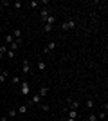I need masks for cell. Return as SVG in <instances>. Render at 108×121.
Wrapping results in <instances>:
<instances>
[{
	"label": "cell",
	"mask_w": 108,
	"mask_h": 121,
	"mask_svg": "<svg viewBox=\"0 0 108 121\" xmlns=\"http://www.w3.org/2000/svg\"><path fill=\"white\" fill-rule=\"evenodd\" d=\"M56 45H58L56 42H51V43H47L45 49H43V52H45V54H47V52H52V51L56 49Z\"/></svg>",
	"instance_id": "cell-6"
},
{
	"label": "cell",
	"mask_w": 108,
	"mask_h": 121,
	"mask_svg": "<svg viewBox=\"0 0 108 121\" xmlns=\"http://www.w3.org/2000/svg\"><path fill=\"white\" fill-rule=\"evenodd\" d=\"M22 72H24V74H29V72H31V61L29 60L22 61Z\"/></svg>",
	"instance_id": "cell-4"
},
{
	"label": "cell",
	"mask_w": 108,
	"mask_h": 121,
	"mask_svg": "<svg viewBox=\"0 0 108 121\" xmlns=\"http://www.w3.org/2000/svg\"><path fill=\"white\" fill-rule=\"evenodd\" d=\"M31 9H38V7H40V5H47V2L45 0H43V2H36V0H31Z\"/></svg>",
	"instance_id": "cell-8"
},
{
	"label": "cell",
	"mask_w": 108,
	"mask_h": 121,
	"mask_svg": "<svg viewBox=\"0 0 108 121\" xmlns=\"http://www.w3.org/2000/svg\"><path fill=\"white\" fill-rule=\"evenodd\" d=\"M36 94H38V96H40V98H45L47 94H49V87H40Z\"/></svg>",
	"instance_id": "cell-7"
},
{
	"label": "cell",
	"mask_w": 108,
	"mask_h": 121,
	"mask_svg": "<svg viewBox=\"0 0 108 121\" xmlns=\"http://www.w3.org/2000/svg\"><path fill=\"white\" fill-rule=\"evenodd\" d=\"M18 45H20L18 42H13V43L9 45V49H11V51H16V49H18Z\"/></svg>",
	"instance_id": "cell-21"
},
{
	"label": "cell",
	"mask_w": 108,
	"mask_h": 121,
	"mask_svg": "<svg viewBox=\"0 0 108 121\" xmlns=\"http://www.w3.org/2000/svg\"><path fill=\"white\" fill-rule=\"evenodd\" d=\"M74 27H76V20H67L61 24V31H70Z\"/></svg>",
	"instance_id": "cell-2"
},
{
	"label": "cell",
	"mask_w": 108,
	"mask_h": 121,
	"mask_svg": "<svg viewBox=\"0 0 108 121\" xmlns=\"http://www.w3.org/2000/svg\"><path fill=\"white\" fill-rule=\"evenodd\" d=\"M2 9H4V5H0V13H2Z\"/></svg>",
	"instance_id": "cell-28"
},
{
	"label": "cell",
	"mask_w": 108,
	"mask_h": 121,
	"mask_svg": "<svg viewBox=\"0 0 108 121\" xmlns=\"http://www.w3.org/2000/svg\"><path fill=\"white\" fill-rule=\"evenodd\" d=\"M20 78H18V76H15V78H11V83H13V85H20Z\"/></svg>",
	"instance_id": "cell-19"
},
{
	"label": "cell",
	"mask_w": 108,
	"mask_h": 121,
	"mask_svg": "<svg viewBox=\"0 0 108 121\" xmlns=\"http://www.w3.org/2000/svg\"><path fill=\"white\" fill-rule=\"evenodd\" d=\"M40 108H41L43 112H49V107H47V105H41V103H40Z\"/></svg>",
	"instance_id": "cell-25"
},
{
	"label": "cell",
	"mask_w": 108,
	"mask_h": 121,
	"mask_svg": "<svg viewBox=\"0 0 108 121\" xmlns=\"http://www.w3.org/2000/svg\"><path fill=\"white\" fill-rule=\"evenodd\" d=\"M0 74H2V69H0Z\"/></svg>",
	"instance_id": "cell-29"
},
{
	"label": "cell",
	"mask_w": 108,
	"mask_h": 121,
	"mask_svg": "<svg viewBox=\"0 0 108 121\" xmlns=\"http://www.w3.org/2000/svg\"><path fill=\"white\" fill-rule=\"evenodd\" d=\"M65 121H76V119H72V117H67V119H65Z\"/></svg>",
	"instance_id": "cell-27"
},
{
	"label": "cell",
	"mask_w": 108,
	"mask_h": 121,
	"mask_svg": "<svg viewBox=\"0 0 108 121\" xmlns=\"http://www.w3.org/2000/svg\"><path fill=\"white\" fill-rule=\"evenodd\" d=\"M40 101H41V98L38 96V94H32L31 99L27 101V107H31V105H40Z\"/></svg>",
	"instance_id": "cell-3"
},
{
	"label": "cell",
	"mask_w": 108,
	"mask_h": 121,
	"mask_svg": "<svg viewBox=\"0 0 108 121\" xmlns=\"http://www.w3.org/2000/svg\"><path fill=\"white\" fill-rule=\"evenodd\" d=\"M49 15H51V13H49V9H47V7H43V9L40 11V16H41V20H45V18H47Z\"/></svg>",
	"instance_id": "cell-11"
},
{
	"label": "cell",
	"mask_w": 108,
	"mask_h": 121,
	"mask_svg": "<svg viewBox=\"0 0 108 121\" xmlns=\"http://www.w3.org/2000/svg\"><path fill=\"white\" fill-rule=\"evenodd\" d=\"M43 24L54 25V24H56V16H54V15H49V16H47V18H45V20H43Z\"/></svg>",
	"instance_id": "cell-9"
},
{
	"label": "cell",
	"mask_w": 108,
	"mask_h": 121,
	"mask_svg": "<svg viewBox=\"0 0 108 121\" xmlns=\"http://www.w3.org/2000/svg\"><path fill=\"white\" fill-rule=\"evenodd\" d=\"M13 42H15V38H13V35H5V38H4V43L7 47L11 45V43H13Z\"/></svg>",
	"instance_id": "cell-10"
},
{
	"label": "cell",
	"mask_w": 108,
	"mask_h": 121,
	"mask_svg": "<svg viewBox=\"0 0 108 121\" xmlns=\"http://www.w3.org/2000/svg\"><path fill=\"white\" fill-rule=\"evenodd\" d=\"M16 117V108H9V112H7V119H15Z\"/></svg>",
	"instance_id": "cell-13"
},
{
	"label": "cell",
	"mask_w": 108,
	"mask_h": 121,
	"mask_svg": "<svg viewBox=\"0 0 108 121\" xmlns=\"http://www.w3.org/2000/svg\"><path fill=\"white\" fill-rule=\"evenodd\" d=\"M68 105H70L72 110H77V107H79V101H72V99H68Z\"/></svg>",
	"instance_id": "cell-14"
},
{
	"label": "cell",
	"mask_w": 108,
	"mask_h": 121,
	"mask_svg": "<svg viewBox=\"0 0 108 121\" xmlns=\"http://www.w3.org/2000/svg\"><path fill=\"white\" fill-rule=\"evenodd\" d=\"M87 107H88V108H92V107H94V99H88L87 101Z\"/></svg>",
	"instance_id": "cell-24"
},
{
	"label": "cell",
	"mask_w": 108,
	"mask_h": 121,
	"mask_svg": "<svg viewBox=\"0 0 108 121\" xmlns=\"http://www.w3.org/2000/svg\"><path fill=\"white\" fill-rule=\"evenodd\" d=\"M7 49H9V47L5 45V43H2V45H0V58H4V56H5V52H7Z\"/></svg>",
	"instance_id": "cell-12"
},
{
	"label": "cell",
	"mask_w": 108,
	"mask_h": 121,
	"mask_svg": "<svg viewBox=\"0 0 108 121\" xmlns=\"http://www.w3.org/2000/svg\"><path fill=\"white\" fill-rule=\"evenodd\" d=\"M52 29H54V25H49V24H43V31H45V33H52Z\"/></svg>",
	"instance_id": "cell-17"
},
{
	"label": "cell",
	"mask_w": 108,
	"mask_h": 121,
	"mask_svg": "<svg viewBox=\"0 0 108 121\" xmlns=\"http://www.w3.org/2000/svg\"><path fill=\"white\" fill-rule=\"evenodd\" d=\"M27 108H29L27 105H22V107H18V110H16V114H27Z\"/></svg>",
	"instance_id": "cell-16"
},
{
	"label": "cell",
	"mask_w": 108,
	"mask_h": 121,
	"mask_svg": "<svg viewBox=\"0 0 108 121\" xmlns=\"http://www.w3.org/2000/svg\"><path fill=\"white\" fill-rule=\"evenodd\" d=\"M7 78H9V72H7V71H2V74H0V83H4Z\"/></svg>",
	"instance_id": "cell-15"
},
{
	"label": "cell",
	"mask_w": 108,
	"mask_h": 121,
	"mask_svg": "<svg viewBox=\"0 0 108 121\" xmlns=\"http://www.w3.org/2000/svg\"><path fill=\"white\" fill-rule=\"evenodd\" d=\"M45 61H38V69H40V71H45Z\"/></svg>",
	"instance_id": "cell-22"
},
{
	"label": "cell",
	"mask_w": 108,
	"mask_h": 121,
	"mask_svg": "<svg viewBox=\"0 0 108 121\" xmlns=\"http://www.w3.org/2000/svg\"><path fill=\"white\" fill-rule=\"evenodd\" d=\"M13 5H15V9H22V5H24V4H22L20 0H16V2H15Z\"/></svg>",
	"instance_id": "cell-23"
},
{
	"label": "cell",
	"mask_w": 108,
	"mask_h": 121,
	"mask_svg": "<svg viewBox=\"0 0 108 121\" xmlns=\"http://www.w3.org/2000/svg\"><path fill=\"white\" fill-rule=\"evenodd\" d=\"M87 121H97V116H90V117H88Z\"/></svg>",
	"instance_id": "cell-26"
},
{
	"label": "cell",
	"mask_w": 108,
	"mask_h": 121,
	"mask_svg": "<svg viewBox=\"0 0 108 121\" xmlns=\"http://www.w3.org/2000/svg\"><path fill=\"white\" fill-rule=\"evenodd\" d=\"M68 117L76 119V117H77V110H72V108H70V110H68Z\"/></svg>",
	"instance_id": "cell-18"
},
{
	"label": "cell",
	"mask_w": 108,
	"mask_h": 121,
	"mask_svg": "<svg viewBox=\"0 0 108 121\" xmlns=\"http://www.w3.org/2000/svg\"><path fill=\"white\" fill-rule=\"evenodd\" d=\"M11 35H13V38H15V42H18V43H22V31H20V29H15V31H13V33H11Z\"/></svg>",
	"instance_id": "cell-5"
},
{
	"label": "cell",
	"mask_w": 108,
	"mask_h": 121,
	"mask_svg": "<svg viewBox=\"0 0 108 121\" xmlns=\"http://www.w3.org/2000/svg\"><path fill=\"white\" fill-rule=\"evenodd\" d=\"M18 92H20L22 96H29L31 94V85H29V81L27 80H22L20 85H18Z\"/></svg>",
	"instance_id": "cell-1"
},
{
	"label": "cell",
	"mask_w": 108,
	"mask_h": 121,
	"mask_svg": "<svg viewBox=\"0 0 108 121\" xmlns=\"http://www.w3.org/2000/svg\"><path fill=\"white\" fill-rule=\"evenodd\" d=\"M5 56L9 58V60H13L15 58V51H11V49H7V52H5Z\"/></svg>",
	"instance_id": "cell-20"
}]
</instances>
